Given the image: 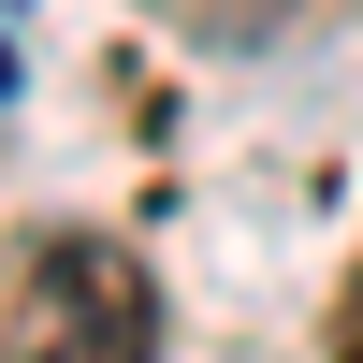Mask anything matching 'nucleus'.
<instances>
[{
	"mask_svg": "<svg viewBox=\"0 0 363 363\" xmlns=\"http://www.w3.org/2000/svg\"><path fill=\"white\" fill-rule=\"evenodd\" d=\"M189 15H203V29H277L291 0H189Z\"/></svg>",
	"mask_w": 363,
	"mask_h": 363,
	"instance_id": "2",
	"label": "nucleus"
},
{
	"mask_svg": "<svg viewBox=\"0 0 363 363\" xmlns=\"http://www.w3.org/2000/svg\"><path fill=\"white\" fill-rule=\"evenodd\" d=\"M335 363H363V277H349V306H335Z\"/></svg>",
	"mask_w": 363,
	"mask_h": 363,
	"instance_id": "3",
	"label": "nucleus"
},
{
	"mask_svg": "<svg viewBox=\"0 0 363 363\" xmlns=\"http://www.w3.org/2000/svg\"><path fill=\"white\" fill-rule=\"evenodd\" d=\"M0 363H160V291L102 233H29L0 262Z\"/></svg>",
	"mask_w": 363,
	"mask_h": 363,
	"instance_id": "1",
	"label": "nucleus"
}]
</instances>
